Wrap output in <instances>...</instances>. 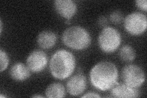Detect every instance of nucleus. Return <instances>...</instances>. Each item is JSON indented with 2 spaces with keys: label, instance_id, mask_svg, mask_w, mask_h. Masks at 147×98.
Returning a JSON list of instances; mask_svg holds the SVG:
<instances>
[{
  "label": "nucleus",
  "instance_id": "f8f14e48",
  "mask_svg": "<svg viewBox=\"0 0 147 98\" xmlns=\"http://www.w3.org/2000/svg\"><path fill=\"white\" fill-rule=\"evenodd\" d=\"M57 36L55 32L50 30L40 32L37 37V44L42 49H50L56 45Z\"/></svg>",
  "mask_w": 147,
  "mask_h": 98
},
{
  "label": "nucleus",
  "instance_id": "0eeeda50",
  "mask_svg": "<svg viewBox=\"0 0 147 98\" xmlns=\"http://www.w3.org/2000/svg\"><path fill=\"white\" fill-rule=\"evenodd\" d=\"M49 59L44 51L36 50L31 52L26 58V65L31 72L39 73L47 66Z\"/></svg>",
  "mask_w": 147,
  "mask_h": 98
},
{
  "label": "nucleus",
  "instance_id": "4468645a",
  "mask_svg": "<svg viewBox=\"0 0 147 98\" xmlns=\"http://www.w3.org/2000/svg\"><path fill=\"white\" fill-rule=\"evenodd\" d=\"M119 56L120 59L125 62H132L136 57L134 49L130 45H125L119 49Z\"/></svg>",
  "mask_w": 147,
  "mask_h": 98
},
{
  "label": "nucleus",
  "instance_id": "4be33fe9",
  "mask_svg": "<svg viewBox=\"0 0 147 98\" xmlns=\"http://www.w3.org/2000/svg\"><path fill=\"white\" fill-rule=\"evenodd\" d=\"M66 24H69V25L70 23H71L70 20H66Z\"/></svg>",
  "mask_w": 147,
  "mask_h": 98
},
{
  "label": "nucleus",
  "instance_id": "f3484780",
  "mask_svg": "<svg viewBox=\"0 0 147 98\" xmlns=\"http://www.w3.org/2000/svg\"><path fill=\"white\" fill-rule=\"evenodd\" d=\"M136 6L140 10L144 12L147 11V1L146 0H137L135 1Z\"/></svg>",
  "mask_w": 147,
  "mask_h": 98
},
{
  "label": "nucleus",
  "instance_id": "f257e3e1",
  "mask_svg": "<svg viewBox=\"0 0 147 98\" xmlns=\"http://www.w3.org/2000/svg\"><path fill=\"white\" fill-rule=\"evenodd\" d=\"M118 71L113 63L102 61L96 64L90 72L91 85L100 91H107L117 83Z\"/></svg>",
  "mask_w": 147,
  "mask_h": 98
},
{
  "label": "nucleus",
  "instance_id": "ddd939ff",
  "mask_svg": "<svg viewBox=\"0 0 147 98\" xmlns=\"http://www.w3.org/2000/svg\"><path fill=\"white\" fill-rule=\"evenodd\" d=\"M45 93L49 98H62L66 96V90L62 83L54 82L47 87Z\"/></svg>",
  "mask_w": 147,
  "mask_h": 98
},
{
  "label": "nucleus",
  "instance_id": "7ed1b4c3",
  "mask_svg": "<svg viewBox=\"0 0 147 98\" xmlns=\"http://www.w3.org/2000/svg\"><path fill=\"white\" fill-rule=\"evenodd\" d=\"M63 43L68 48L76 51H82L88 48L91 44L90 32L80 26L67 28L61 36Z\"/></svg>",
  "mask_w": 147,
  "mask_h": 98
},
{
  "label": "nucleus",
  "instance_id": "423d86ee",
  "mask_svg": "<svg viewBox=\"0 0 147 98\" xmlns=\"http://www.w3.org/2000/svg\"><path fill=\"white\" fill-rule=\"evenodd\" d=\"M121 78L127 86L138 88L145 82V73L140 66L136 64H127L121 70Z\"/></svg>",
  "mask_w": 147,
  "mask_h": 98
},
{
  "label": "nucleus",
  "instance_id": "9b49d317",
  "mask_svg": "<svg viewBox=\"0 0 147 98\" xmlns=\"http://www.w3.org/2000/svg\"><path fill=\"white\" fill-rule=\"evenodd\" d=\"M9 75L12 80L17 82H24L31 76V71L27 65L21 62L13 64L9 71Z\"/></svg>",
  "mask_w": 147,
  "mask_h": 98
},
{
  "label": "nucleus",
  "instance_id": "a211bd4d",
  "mask_svg": "<svg viewBox=\"0 0 147 98\" xmlns=\"http://www.w3.org/2000/svg\"><path fill=\"white\" fill-rule=\"evenodd\" d=\"M108 23H109L108 19L105 16H100L98 18V24L99 26L102 27L104 28L107 26Z\"/></svg>",
  "mask_w": 147,
  "mask_h": 98
},
{
  "label": "nucleus",
  "instance_id": "9d476101",
  "mask_svg": "<svg viewBox=\"0 0 147 98\" xmlns=\"http://www.w3.org/2000/svg\"><path fill=\"white\" fill-rule=\"evenodd\" d=\"M110 91V96L113 97L136 98L140 96V92L137 88L127 86L124 83H117Z\"/></svg>",
  "mask_w": 147,
  "mask_h": 98
},
{
  "label": "nucleus",
  "instance_id": "20e7f679",
  "mask_svg": "<svg viewBox=\"0 0 147 98\" xmlns=\"http://www.w3.org/2000/svg\"><path fill=\"white\" fill-rule=\"evenodd\" d=\"M100 49L105 53H112L119 49L122 38L120 32L112 26H106L100 31L98 36Z\"/></svg>",
  "mask_w": 147,
  "mask_h": 98
},
{
  "label": "nucleus",
  "instance_id": "aec40b11",
  "mask_svg": "<svg viewBox=\"0 0 147 98\" xmlns=\"http://www.w3.org/2000/svg\"><path fill=\"white\" fill-rule=\"evenodd\" d=\"M0 26H1V28H0V32H1V34L2 31H3V22L1 20H0Z\"/></svg>",
  "mask_w": 147,
  "mask_h": 98
},
{
  "label": "nucleus",
  "instance_id": "f03ea898",
  "mask_svg": "<svg viewBox=\"0 0 147 98\" xmlns=\"http://www.w3.org/2000/svg\"><path fill=\"white\" fill-rule=\"evenodd\" d=\"M76 68L75 56L69 51L59 49L50 58L49 69L51 75L58 80H63L70 77Z\"/></svg>",
  "mask_w": 147,
  "mask_h": 98
},
{
  "label": "nucleus",
  "instance_id": "6ab92c4d",
  "mask_svg": "<svg viewBox=\"0 0 147 98\" xmlns=\"http://www.w3.org/2000/svg\"><path fill=\"white\" fill-rule=\"evenodd\" d=\"M81 97H100V96L97 93H95L94 91H88L84 95H83Z\"/></svg>",
  "mask_w": 147,
  "mask_h": 98
},
{
  "label": "nucleus",
  "instance_id": "1a4fd4ad",
  "mask_svg": "<svg viewBox=\"0 0 147 98\" xmlns=\"http://www.w3.org/2000/svg\"><path fill=\"white\" fill-rule=\"evenodd\" d=\"M54 7L58 14L66 20H71L77 12V4L72 0H56Z\"/></svg>",
  "mask_w": 147,
  "mask_h": 98
},
{
  "label": "nucleus",
  "instance_id": "412c9836",
  "mask_svg": "<svg viewBox=\"0 0 147 98\" xmlns=\"http://www.w3.org/2000/svg\"><path fill=\"white\" fill-rule=\"evenodd\" d=\"M32 97H44L42 96H40V95H34Z\"/></svg>",
  "mask_w": 147,
  "mask_h": 98
},
{
  "label": "nucleus",
  "instance_id": "6e6552de",
  "mask_svg": "<svg viewBox=\"0 0 147 98\" xmlns=\"http://www.w3.org/2000/svg\"><path fill=\"white\" fill-rule=\"evenodd\" d=\"M86 87V78L81 73L72 76L66 83V91L72 96H79L84 94Z\"/></svg>",
  "mask_w": 147,
  "mask_h": 98
},
{
  "label": "nucleus",
  "instance_id": "2eb2a0df",
  "mask_svg": "<svg viewBox=\"0 0 147 98\" xmlns=\"http://www.w3.org/2000/svg\"><path fill=\"white\" fill-rule=\"evenodd\" d=\"M9 64V57L6 51L0 49V72H2L7 68Z\"/></svg>",
  "mask_w": 147,
  "mask_h": 98
},
{
  "label": "nucleus",
  "instance_id": "39448f33",
  "mask_svg": "<svg viewBox=\"0 0 147 98\" xmlns=\"http://www.w3.org/2000/svg\"><path fill=\"white\" fill-rule=\"evenodd\" d=\"M124 28L129 34L139 36L146 30L147 18L145 14L140 12H131L124 19Z\"/></svg>",
  "mask_w": 147,
  "mask_h": 98
},
{
  "label": "nucleus",
  "instance_id": "dca6fc26",
  "mask_svg": "<svg viewBox=\"0 0 147 98\" xmlns=\"http://www.w3.org/2000/svg\"><path fill=\"white\" fill-rule=\"evenodd\" d=\"M110 20L114 24H119L123 20V14L121 11L118 10L114 11L110 14Z\"/></svg>",
  "mask_w": 147,
  "mask_h": 98
}]
</instances>
